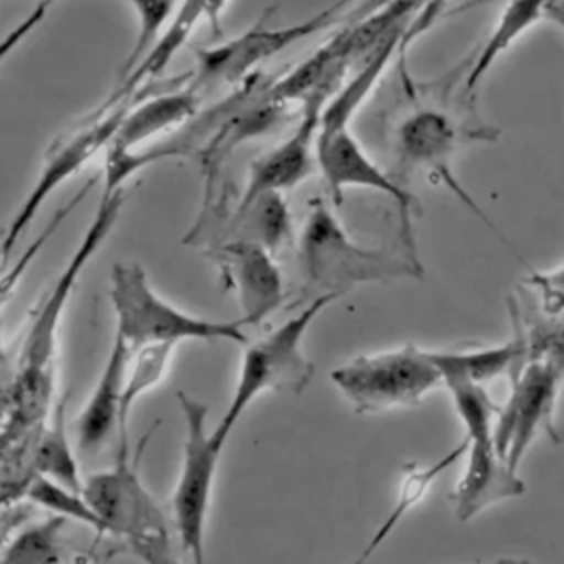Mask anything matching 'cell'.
<instances>
[{"instance_id":"cell-26","label":"cell","mask_w":564,"mask_h":564,"mask_svg":"<svg viewBox=\"0 0 564 564\" xmlns=\"http://www.w3.org/2000/svg\"><path fill=\"white\" fill-rule=\"evenodd\" d=\"M123 2H128L137 13L139 35L132 44L130 55L121 66L119 79L130 75L137 68V64L152 51V46L159 42L170 20L174 18V9H176V0H123Z\"/></svg>"},{"instance_id":"cell-27","label":"cell","mask_w":564,"mask_h":564,"mask_svg":"<svg viewBox=\"0 0 564 564\" xmlns=\"http://www.w3.org/2000/svg\"><path fill=\"white\" fill-rule=\"evenodd\" d=\"M529 282L540 289L542 313L553 319L564 317V267L546 275H533Z\"/></svg>"},{"instance_id":"cell-24","label":"cell","mask_w":564,"mask_h":564,"mask_svg":"<svg viewBox=\"0 0 564 564\" xmlns=\"http://www.w3.org/2000/svg\"><path fill=\"white\" fill-rule=\"evenodd\" d=\"M172 350H174L172 344H150L130 352L123 397H121L119 441H128V419L134 408V401L165 377Z\"/></svg>"},{"instance_id":"cell-25","label":"cell","mask_w":564,"mask_h":564,"mask_svg":"<svg viewBox=\"0 0 564 564\" xmlns=\"http://www.w3.org/2000/svg\"><path fill=\"white\" fill-rule=\"evenodd\" d=\"M26 500L37 505L40 509H46L48 513L82 522V524L95 529L97 533H106V524L101 522L97 511L90 507V502L84 498V494L68 489L53 478L37 474L26 491Z\"/></svg>"},{"instance_id":"cell-29","label":"cell","mask_w":564,"mask_h":564,"mask_svg":"<svg viewBox=\"0 0 564 564\" xmlns=\"http://www.w3.org/2000/svg\"><path fill=\"white\" fill-rule=\"evenodd\" d=\"M53 2H55V0H40L35 7H37L42 13H48V9H51Z\"/></svg>"},{"instance_id":"cell-7","label":"cell","mask_w":564,"mask_h":564,"mask_svg":"<svg viewBox=\"0 0 564 564\" xmlns=\"http://www.w3.org/2000/svg\"><path fill=\"white\" fill-rule=\"evenodd\" d=\"M348 2L350 0H339L333 7H326L319 13L286 26L269 24V15L273 7L267 9L258 18V22L249 26L245 33L236 37H227L212 46L196 48L194 51L196 68L189 73L187 86L194 88L198 95L216 86H231V88L240 86L245 79H249L253 73L260 70L262 62H267L275 53L333 24H339Z\"/></svg>"},{"instance_id":"cell-21","label":"cell","mask_w":564,"mask_h":564,"mask_svg":"<svg viewBox=\"0 0 564 564\" xmlns=\"http://www.w3.org/2000/svg\"><path fill=\"white\" fill-rule=\"evenodd\" d=\"M551 0H511L505 11L500 13V20L496 29L491 31L489 40L478 51L471 68L467 70L465 79V95H471L482 79V75L489 70V66L496 62V57L524 31L529 29L542 11H546Z\"/></svg>"},{"instance_id":"cell-11","label":"cell","mask_w":564,"mask_h":564,"mask_svg":"<svg viewBox=\"0 0 564 564\" xmlns=\"http://www.w3.org/2000/svg\"><path fill=\"white\" fill-rule=\"evenodd\" d=\"M317 170L335 207L344 200L346 187H370L392 198L399 214V240L414 253L416 240L412 231L410 192L386 170H381L361 148L348 126H319L317 134Z\"/></svg>"},{"instance_id":"cell-30","label":"cell","mask_w":564,"mask_h":564,"mask_svg":"<svg viewBox=\"0 0 564 564\" xmlns=\"http://www.w3.org/2000/svg\"><path fill=\"white\" fill-rule=\"evenodd\" d=\"M496 564H529V562H520V560H498Z\"/></svg>"},{"instance_id":"cell-16","label":"cell","mask_w":564,"mask_h":564,"mask_svg":"<svg viewBox=\"0 0 564 564\" xmlns=\"http://www.w3.org/2000/svg\"><path fill=\"white\" fill-rule=\"evenodd\" d=\"M200 95L187 84L172 86L156 95H139L128 115L123 117L112 143L106 150V156L137 152L143 141H152L156 134L181 128L192 119L200 108Z\"/></svg>"},{"instance_id":"cell-22","label":"cell","mask_w":564,"mask_h":564,"mask_svg":"<svg viewBox=\"0 0 564 564\" xmlns=\"http://www.w3.org/2000/svg\"><path fill=\"white\" fill-rule=\"evenodd\" d=\"M66 522V518L51 513L44 520L22 524L13 538L2 540V564H62Z\"/></svg>"},{"instance_id":"cell-19","label":"cell","mask_w":564,"mask_h":564,"mask_svg":"<svg viewBox=\"0 0 564 564\" xmlns=\"http://www.w3.org/2000/svg\"><path fill=\"white\" fill-rule=\"evenodd\" d=\"M432 359L443 377V386L454 379L485 383L489 379H496L500 375H516L524 361H527V341L516 330L513 339L494 346V348H480V350H445V352H432Z\"/></svg>"},{"instance_id":"cell-6","label":"cell","mask_w":564,"mask_h":564,"mask_svg":"<svg viewBox=\"0 0 564 564\" xmlns=\"http://www.w3.org/2000/svg\"><path fill=\"white\" fill-rule=\"evenodd\" d=\"M330 381L357 414L416 405L443 377L430 350L414 344L375 355H357L330 372Z\"/></svg>"},{"instance_id":"cell-3","label":"cell","mask_w":564,"mask_h":564,"mask_svg":"<svg viewBox=\"0 0 564 564\" xmlns=\"http://www.w3.org/2000/svg\"><path fill=\"white\" fill-rule=\"evenodd\" d=\"M335 293H319L308 300V304L282 322L278 328L260 337L258 341L249 344L240 370L238 381L231 394V401L212 430V438L216 445L225 447L229 434L234 432L236 423L245 414V410L262 394V392H291L300 394L311 377H313V361L304 355L302 341L308 326L317 319V315L337 300Z\"/></svg>"},{"instance_id":"cell-10","label":"cell","mask_w":564,"mask_h":564,"mask_svg":"<svg viewBox=\"0 0 564 564\" xmlns=\"http://www.w3.org/2000/svg\"><path fill=\"white\" fill-rule=\"evenodd\" d=\"M139 97L126 99L110 110H93L73 132H68L51 143L48 152L44 154V165L40 170L35 185L29 189L24 203L20 205V209L15 212V216L11 218V223L4 231V240H2V264L4 267L9 262L13 247L18 245V240L22 238V234L26 231V227L31 225L35 214L42 209L46 198L57 187H62L73 174H77L93 156H97L101 150H108L123 117L128 115V110L132 108V104Z\"/></svg>"},{"instance_id":"cell-9","label":"cell","mask_w":564,"mask_h":564,"mask_svg":"<svg viewBox=\"0 0 564 564\" xmlns=\"http://www.w3.org/2000/svg\"><path fill=\"white\" fill-rule=\"evenodd\" d=\"M161 421H154L152 430ZM152 430L141 438L134 456H130L128 443L119 441V452L112 467L90 474L82 489L84 498L106 524V533L117 535L123 542V549L145 538L172 531L163 507L145 489L139 476V458Z\"/></svg>"},{"instance_id":"cell-14","label":"cell","mask_w":564,"mask_h":564,"mask_svg":"<svg viewBox=\"0 0 564 564\" xmlns=\"http://www.w3.org/2000/svg\"><path fill=\"white\" fill-rule=\"evenodd\" d=\"M326 104L328 99L324 97H311L302 104V119L295 130L251 163L247 187L236 205H245L267 192L284 194L311 176L317 167V134Z\"/></svg>"},{"instance_id":"cell-1","label":"cell","mask_w":564,"mask_h":564,"mask_svg":"<svg viewBox=\"0 0 564 564\" xmlns=\"http://www.w3.org/2000/svg\"><path fill=\"white\" fill-rule=\"evenodd\" d=\"M128 189L101 192L97 209L90 225L86 227L75 253L66 267L55 278L48 293L35 308V315L24 333L22 346L15 357L13 375L4 383L2 392V427L4 430H24L46 423V416L53 405V386H55V341L62 315L66 304L77 286L79 275L99 251L104 240L112 234Z\"/></svg>"},{"instance_id":"cell-15","label":"cell","mask_w":564,"mask_h":564,"mask_svg":"<svg viewBox=\"0 0 564 564\" xmlns=\"http://www.w3.org/2000/svg\"><path fill=\"white\" fill-rule=\"evenodd\" d=\"M225 4H227V0H181L174 18L170 20L167 29L159 37V42L152 46V51L137 64V68L130 75L119 79V84L108 95V99L99 108H95V110H110V108H115L117 104H121L126 99L139 97L137 88L148 84L150 79L159 77L165 70V66L172 62L174 53L187 42V37L192 35L194 26L203 18L209 22L212 33L216 37L223 35L220 13H223Z\"/></svg>"},{"instance_id":"cell-13","label":"cell","mask_w":564,"mask_h":564,"mask_svg":"<svg viewBox=\"0 0 564 564\" xmlns=\"http://www.w3.org/2000/svg\"><path fill=\"white\" fill-rule=\"evenodd\" d=\"M220 280L240 304L245 326H258L284 302V275L269 249L249 240H223L207 249Z\"/></svg>"},{"instance_id":"cell-28","label":"cell","mask_w":564,"mask_h":564,"mask_svg":"<svg viewBox=\"0 0 564 564\" xmlns=\"http://www.w3.org/2000/svg\"><path fill=\"white\" fill-rule=\"evenodd\" d=\"M394 2H403V0H357L348 11H344L339 24H350V22L366 20V18L379 13L381 9H386V7L394 4Z\"/></svg>"},{"instance_id":"cell-8","label":"cell","mask_w":564,"mask_h":564,"mask_svg":"<svg viewBox=\"0 0 564 564\" xmlns=\"http://www.w3.org/2000/svg\"><path fill=\"white\" fill-rule=\"evenodd\" d=\"M176 401L185 421V441L181 474L172 494V522L183 553L192 564H205V522L223 447L207 434L209 408L185 390L176 392Z\"/></svg>"},{"instance_id":"cell-20","label":"cell","mask_w":564,"mask_h":564,"mask_svg":"<svg viewBox=\"0 0 564 564\" xmlns=\"http://www.w3.org/2000/svg\"><path fill=\"white\" fill-rule=\"evenodd\" d=\"M463 454H467V441L458 443L454 449H449L443 458L430 463V465H416V463H410L405 465L403 469V478H401V485H399V491H397V500L390 509V513L383 518V522L375 529L372 538L368 540V544L361 549V553L357 555L355 562L350 564H368V560L375 555V551L390 538V533L399 527V522L403 520V516L416 507L425 494L430 491L432 482L445 471L449 469Z\"/></svg>"},{"instance_id":"cell-23","label":"cell","mask_w":564,"mask_h":564,"mask_svg":"<svg viewBox=\"0 0 564 564\" xmlns=\"http://www.w3.org/2000/svg\"><path fill=\"white\" fill-rule=\"evenodd\" d=\"M64 405H66V394L62 397V401L53 412V423H46L40 436L37 452H35V471L40 476L62 482L68 489L82 491L84 482L79 478V469L70 452L66 423H64Z\"/></svg>"},{"instance_id":"cell-17","label":"cell","mask_w":564,"mask_h":564,"mask_svg":"<svg viewBox=\"0 0 564 564\" xmlns=\"http://www.w3.org/2000/svg\"><path fill=\"white\" fill-rule=\"evenodd\" d=\"M130 352L132 350L128 348V344L115 337L106 366L95 383V390L75 421L77 443L82 452L93 454L101 449L112 436V432L119 430L121 397H123Z\"/></svg>"},{"instance_id":"cell-12","label":"cell","mask_w":564,"mask_h":564,"mask_svg":"<svg viewBox=\"0 0 564 564\" xmlns=\"http://www.w3.org/2000/svg\"><path fill=\"white\" fill-rule=\"evenodd\" d=\"M491 132L485 128H467L458 123L449 112L423 106L412 110L397 128V170L403 174L427 172L443 181L474 214H478L491 229L494 225L478 209V205L469 198V194L460 187V183L452 174V156L460 150V145L469 139H487ZM496 231V229H494Z\"/></svg>"},{"instance_id":"cell-5","label":"cell","mask_w":564,"mask_h":564,"mask_svg":"<svg viewBox=\"0 0 564 564\" xmlns=\"http://www.w3.org/2000/svg\"><path fill=\"white\" fill-rule=\"evenodd\" d=\"M445 388L465 425L467 467L454 491V511L460 522L471 520L482 509L524 494V482L505 463L496 445L498 405L489 399L482 383L454 379Z\"/></svg>"},{"instance_id":"cell-4","label":"cell","mask_w":564,"mask_h":564,"mask_svg":"<svg viewBox=\"0 0 564 564\" xmlns=\"http://www.w3.org/2000/svg\"><path fill=\"white\" fill-rule=\"evenodd\" d=\"M108 295L117 322L115 337L123 339L130 350L150 344L176 346L187 339L247 344L242 319H205L176 308L150 286L139 262L112 264Z\"/></svg>"},{"instance_id":"cell-2","label":"cell","mask_w":564,"mask_h":564,"mask_svg":"<svg viewBox=\"0 0 564 564\" xmlns=\"http://www.w3.org/2000/svg\"><path fill=\"white\" fill-rule=\"evenodd\" d=\"M300 262L306 280L319 293L339 297L361 284L425 275L419 253L410 251L399 238L392 247L352 240L324 198L311 200L300 234Z\"/></svg>"},{"instance_id":"cell-18","label":"cell","mask_w":564,"mask_h":564,"mask_svg":"<svg viewBox=\"0 0 564 564\" xmlns=\"http://www.w3.org/2000/svg\"><path fill=\"white\" fill-rule=\"evenodd\" d=\"M291 238H293V223H291V209H289L286 196L282 192H267L231 209L218 242L249 240V242L262 245L275 256L282 247L291 245Z\"/></svg>"}]
</instances>
